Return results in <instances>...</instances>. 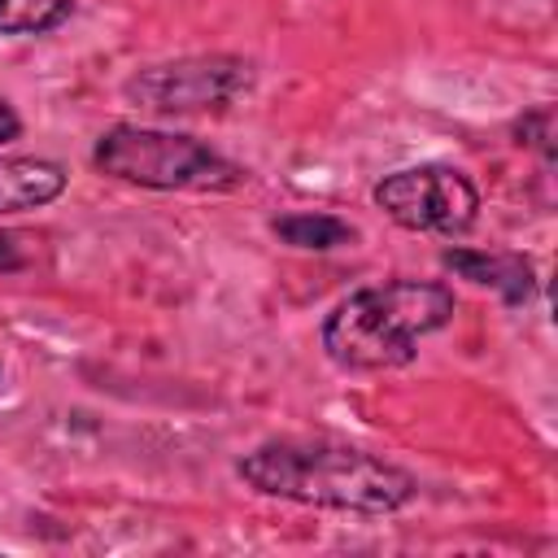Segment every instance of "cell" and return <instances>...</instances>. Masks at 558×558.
Masks as SVG:
<instances>
[{"instance_id": "6da1fadb", "label": "cell", "mask_w": 558, "mask_h": 558, "mask_svg": "<svg viewBox=\"0 0 558 558\" xmlns=\"http://www.w3.org/2000/svg\"><path fill=\"white\" fill-rule=\"evenodd\" d=\"M235 471L266 497L353 514H392L418 493L410 471L340 440H266Z\"/></svg>"}, {"instance_id": "7a4b0ae2", "label": "cell", "mask_w": 558, "mask_h": 558, "mask_svg": "<svg viewBox=\"0 0 558 558\" xmlns=\"http://www.w3.org/2000/svg\"><path fill=\"white\" fill-rule=\"evenodd\" d=\"M453 318V292L427 279L357 288L323 318V353L344 371H392L414 362V344Z\"/></svg>"}, {"instance_id": "3957f363", "label": "cell", "mask_w": 558, "mask_h": 558, "mask_svg": "<svg viewBox=\"0 0 558 558\" xmlns=\"http://www.w3.org/2000/svg\"><path fill=\"white\" fill-rule=\"evenodd\" d=\"M92 161L100 174L140 183L153 192H218L244 179V170L227 161L222 153H214L209 144L192 135H174V131L131 126V122L109 126L96 140Z\"/></svg>"}, {"instance_id": "277c9868", "label": "cell", "mask_w": 558, "mask_h": 558, "mask_svg": "<svg viewBox=\"0 0 558 558\" xmlns=\"http://www.w3.org/2000/svg\"><path fill=\"white\" fill-rule=\"evenodd\" d=\"M375 205L405 231L458 235L475 222L480 192L462 170L423 161V166H405V170L384 174L375 183Z\"/></svg>"}, {"instance_id": "5b68a950", "label": "cell", "mask_w": 558, "mask_h": 558, "mask_svg": "<svg viewBox=\"0 0 558 558\" xmlns=\"http://www.w3.org/2000/svg\"><path fill=\"white\" fill-rule=\"evenodd\" d=\"M253 70L240 57H183L166 65H148L126 78V100H135L148 113L174 118V113H205L231 105L240 92H248Z\"/></svg>"}, {"instance_id": "8992f818", "label": "cell", "mask_w": 558, "mask_h": 558, "mask_svg": "<svg viewBox=\"0 0 558 558\" xmlns=\"http://www.w3.org/2000/svg\"><path fill=\"white\" fill-rule=\"evenodd\" d=\"M445 266L480 288H497L510 305L527 301L536 292V270L527 257L519 253H484V248H449L445 253Z\"/></svg>"}, {"instance_id": "52a82bcc", "label": "cell", "mask_w": 558, "mask_h": 558, "mask_svg": "<svg viewBox=\"0 0 558 558\" xmlns=\"http://www.w3.org/2000/svg\"><path fill=\"white\" fill-rule=\"evenodd\" d=\"M65 192V170L44 157L0 153V214H22L57 201Z\"/></svg>"}, {"instance_id": "ba28073f", "label": "cell", "mask_w": 558, "mask_h": 558, "mask_svg": "<svg viewBox=\"0 0 558 558\" xmlns=\"http://www.w3.org/2000/svg\"><path fill=\"white\" fill-rule=\"evenodd\" d=\"M270 231H275L283 244H292V248H314V253L340 248V244H349V240L357 235L344 218H336V214H310V209H301V214H279V218L270 222Z\"/></svg>"}, {"instance_id": "9c48e42d", "label": "cell", "mask_w": 558, "mask_h": 558, "mask_svg": "<svg viewBox=\"0 0 558 558\" xmlns=\"http://www.w3.org/2000/svg\"><path fill=\"white\" fill-rule=\"evenodd\" d=\"M74 0H0V35H44L70 17Z\"/></svg>"}, {"instance_id": "30bf717a", "label": "cell", "mask_w": 558, "mask_h": 558, "mask_svg": "<svg viewBox=\"0 0 558 558\" xmlns=\"http://www.w3.org/2000/svg\"><path fill=\"white\" fill-rule=\"evenodd\" d=\"M554 109L549 105H541V109H532L523 122H519V144H527V148H541L545 157L554 153Z\"/></svg>"}, {"instance_id": "8fae6325", "label": "cell", "mask_w": 558, "mask_h": 558, "mask_svg": "<svg viewBox=\"0 0 558 558\" xmlns=\"http://www.w3.org/2000/svg\"><path fill=\"white\" fill-rule=\"evenodd\" d=\"M22 135V118L13 113V105L0 96V144H9V140H17Z\"/></svg>"}]
</instances>
